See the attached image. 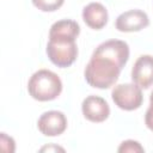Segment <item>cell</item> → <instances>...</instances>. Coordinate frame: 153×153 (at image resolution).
<instances>
[{
    "mask_svg": "<svg viewBox=\"0 0 153 153\" xmlns=\"http://www.w3.org/2000/svg\"><path fill=\"white\" fill-rule=\"evenodd\" d=\"M129 60V45L121 39H109L100 43L85 67L86 82L94 88H110Z\"/></svg>",
    "mask_w": 153,
    "mask_h": 153,
    "instance_id": "1",
    "label": "cell"
},
{
    "mask_svg": "<svg viewBox=\"0 0 153 153\" xmlns=\"http://www.w3.org/2000/svg\"><path fill=\"white\" fill-rule=\"evenodd\" d=\"M79 33L80 26L72 19H61L50 26L45 53L51 63L60 68H67L75 62L78 57L75 41Z\"/></svg>",
    "mask_w": 153,
    "mask_h": 153,
    "instance_id": "2",
    "label": "cell"
},
{
    "mask_svg": "<svg viewBox=\"0 0 153 153\" xmlns=\"http://www.w3.org/2000/svg\"><path fill=\"white\" fill-rule=\"evenodd\" d=\"M62 91L60 76L49 69H38L27 81L29 94L38 102H49L56 99Z\"/></svg>",
    "mask_w": 153,
    "mask_h": 153,
    "instance_id": "3",
    "label": "cell"
},
{
    "mask_svg": "<svg viewBox=\"0 0 153 153\" xmlns=\"http://www.w3.org/2000/svg\"><path fill=\"white\" fill-rule=\"evenodd\" d=\"M111 98L120 109L133 111L139 109L143 102V94L136 84H118L111 91Z\"/></svg>",
    "mask_w": 153,
    "mask_h": 153,
    "instance_id": "4",
    "label": "cell"
},
{
    "mask_svg": "<svg viewBox=\"0 0 153 153\" xmlns=\"http://www.w3.org/2000/svg\"><path fill=\"white\" fill-rule=\"evenodd\" d=\"M37 128L44 136H59L67 129V118L62 111H45L39 116Z\"/></svg>",
    "mask_w": 153,
    "mask_h": 153,
    "instance_id": "5",
    "label": "cell"
},
{
    "mask_svg": "<svg viewBox=\"0 0 153 153\" xmlns=\"http://www.w3.org/2000/svg\"><path fill=\"white\" fill-rule=\"evenodd\" d=\"M149 25V18L141 10H129L121 13L115 20V27L121 32H137Z\"/></svg>",
    "mask_w": 153,
    "mask_h": 153,
    "instance_id": "6",
    "label": "cell"
},
{
    "mask_svg": "<svg viewBox=\"0 0 153 153\" xmlns=\"http://www.w3.org/2000/svg\"><path fill=\"white\" fill-rule=\"evenodd\" d=\"M81 111L86 120L93 123H100L110 116L108 102L99 96H87L81 103Z\"/></svg>",
    "mask_w": 153,
    "mask_h": 153,
    "instance_id": "7",
    "label": "cell"
},
{
    "mask_svg": "<svg viewBox=\"0 0 153 153\" xmlns=\"http://www.w3.org/2000/svg\"><path fill=\"white\" fill-rule=\"evenodd\" d=\"M131 80L141 88H149L153 85V56L141 55L131 68Z\"/></svg>",
    "mask_w": 153,
    "mask_h": 153,
    "instance_id": "8",
    "label": "cell"
},
{
    "mask_svg": "<svg viewBox=\"0 0 153 153\" xmlns=\"http://www.w3.org/2000/svg\"><path fill=\"white\" fill-rule=\"evenodd\" d=\"M82 19L88 27L100 30L108 23V10L100 2H90L82 8Z\"/></svg>",
    "mask_w": 153,
    "mask_h": 153,
    "instance_id": "9",
    "label": "cell"
},
{
    "mask_svg": "<svg viewBox=\"0 0 153 153\" xmlns=\"http://www.w3.org/2000/svg\"><path fill=\"white\" fill-rule=\"evenodd\" d=\"M33 6L42 12H54L59 10L65 0H31Z\"/></svg>",
    "mask_w": 153,
    "mask_h": 153,
    "instance_id": "10",
    "label": "cell"
},
{
    "mask_svg": "<svg viewBox=\"0 0 153 153\" xmlns=\"http://www.w3.org/2000/svg\"><path fill=\"white\" fill-rule=\"evenodd\" d=\"M117 151L118 152H145V149L140 145V142H137L135 140H126V141L121 142Z\"/></svg>",
    "mask_w": 153,
    "mask_h": 153,
    "instance_id": "11",
    "label": "cell"
},
{
    "mask_svg": "<svg viewBox=\"0 0 153 153\" xmlns=\"http://www.w3.org/2000/svg\"><path fill=\"white\" fill-rule=\"evenodd\" d=\"M0 145H1V149L5 152H14L16 151V142L14 140L6 135V133H1L0 135Z\"/></svg>",
    "mask_w": 153,
    "mask_h": 153,
    "instance_id": "12",
    "label": "cell"
},
{
    "mask_svg": "<svg viewBox=\"0 0 153 153\" xmlns=\"http://www.w3.org/2000/svg\"><path fill=\"white\" fill-rule=\"evenodd\" d=\"M145 124L151 131H153V91L149 96V106L145 114Z\"/></svg>",
    "mask_w": 153,
    "mask_h": 153,
    "instance_id": "13",
    "label": "cell"
},
{
    "mask_svg": "<svg viewBox=\"0 0 153 153\" xmlns=\"http://www.w3.org/2000/svg\"><path fill=\"white\" fill-rule=\"evenodd\" d=\"M50 151V149H57V151H63V148L61 147H57V146H47V147H43L41 151Z\"/></svg>",
    "mask_w": 153,
    "mask_h": 153,
    "instance_id": "14",
    "label": "cell"
}]
</instances>
